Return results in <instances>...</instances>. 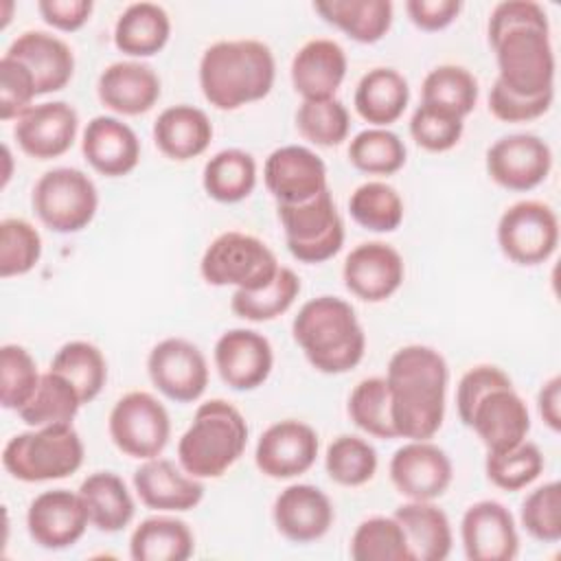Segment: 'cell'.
Masks as SVG:
<instances>
[{
	"label": "cell",
	"instance_id": "obj_9",
	"mask_svg": "<svg viewBox=\"0 0 561 561\" xmlns=\"http://www.w3.org/2000/svg\"><path fill=\"white\" fill-rule=\"evenodd\" d=\"M96 186L79 169L57 167L35 182L33 210L55 232L68 234L85 228L96 215Z\"/></svg>",
	"mask_w": 561,
	"mask_h": 561
},
{
	"label": "cell",
	"instance_id": "obj_39",
	"mask_svg": "<svg viewBox=\"0 0 561 561\" xmlns=\"http://www.w3.org/2000/svg\"><path fill=\"white\" fill-rule=\"evenodd\" d=\"M421 103L443 107L460 118L473 112L478 103V81L476 77L454 64L436 66L434 70L427 72L421 85Z\"/></svg>",
	"mask_w": 561,
	"mask_h": 561
},
{
	"label": "cell",
	"instance_id": "obj_54",
	"mask_svg": "<svg viewBox=\"0 0 561 561\" xmlns=\"http://www.w3.org/2000/svg\"><path fill=\"white\" fill-rule=\"evenodd\" d=\"M502 386H513V381L497 366L480 364V366H473L471 370H467L462 375V379L458 381V390H456V408H458L460 421L465 425H469V419H471V412H473L478 399L482 394H486L489 390L502 388Z\"/></svg>",
	"mask_w": 561,
	"mask_h": 561
},
{
	"label": "cell",
	"instance_id": "obj_50",
	"mask_svg": "<svg viewBox=\"0 0 561 561\" xmlns=\"http://www.w3.org/2000/svg\"><path fill=\"white\" fill-rule=\"evenodd\" d=\"M522 526L530 537L543 543L561 539V484L546 482L530 491L522 502Z\"/></svg>",
	"mask_w": 561,
	"mask_h": 561
},
{
	"label": "cell",
	"instance_id": "obj_32",
	"mask_svg": "<svg viewBox=\"0 0 561 561\" xmlns=\"http://www.w3.org/2000/svg\"><path fill=\"white\" fill-rule=\"evenodd\" d=\"M171 35V20L156 2H134L116 20L114 44L131 57H149L164 48Z\"/></svg>",
	"mask_w": 561,
	"mask_h": 561
},
{
	"label": "cell",
	"instance_id": "obj_5",
	"mask_svg": "<svg viewBox=\"0 0 561 561\" xmlns=\"http://www.w3.org/2000/svg\"><path fill=\"white\" fill-rule=\"evenodd\" d=\"M248 445L243 414L224 399H210L195 410L193 423L178 443L180 467L193 478H219Z\"/></svg>",
	"mask_w": 561,
	"mask_h": 561
},
{
	"label": "cell",
	"instance_id": "obj_24",
	"mask_svg": "<svg viewBox=\"0 0 561 561\" xmlns=\"http://www.w3.org/2000/svg\"><path fill=\"white\" fill-rule=\"evenodd\" d=\"M81 151L94 171L118 178L136 169L140 140L127 123L114 116H94L83 131Z\"/></svg>",
	"mask_w": 561,
	"mask_h": 561
},
{
	"label": "cell",
	"instance_id": "obj_17",
	"mask_svg": "<svg viewBox=\"0 0 561 561\" xmlns=\"http://www.w3.org/2000/svg\"><path fill=\"white\" fill-rule=\"evenodd\" d=\"M263 180L278 204H302L329 188L322 158L300 145L274 149L265 160Z\"/></svg>",
	"mask_w": 561,
	"mask_h": 561
},
{
	"label": "cell",
	"instance_id": "obj_31",
	"mask_svg": "<svg viewBox=\"0 0 561 561\" xmlns=\"http://www.w3.org/2000/svg\"><path fill=\"white\" fill-rule=\"evenodd\" d=\"M410 88L401 72L394 68H373L368 70L355 88V110L375 127H386L394 123L408 107Z\"/></svg>",
	"mask_w": 561,
	"mask_h": 561
},
{
	"label": "cell",
	"instance_id": "obj_52",
	"mask_svg": "<svg viewBox=\"0 0 561 561\" xmlns=\"http://www.w3.org/2000/svg\"><path fill=\"white\" fill-rule=\"evenodd\" d=\"M37 96L35 79L31 70L13 59L2 55L0 59V118L11 121L20 118L31 110V101Z\"/></svg>",
	"mask_w": 561,
	"mask_h": 561
},
{
	"label": "cell",
	"instance_id": "obj_46",
	"mask_svg": "<svg viewBox=\"0 0 561 561\" xmlns=\"http://www.w3.org/2000/svg\"><path fill=\"white\" fill-rule=\"evenodd\" d=\"M296 127L313 145L335 147L348 136L351 118L342 101L320 99V101H302L296 112Z\"/></svg>",
	"mask_w": 561,
	"mask_h": 561
},
{
	"label": "cell",
	"instance_id": "obj_6",
	"mask_svg": "<svg viewBox=\"0 0 561 561\" xmlns=\"http://www.w3.org/2000/svg\"><path fill=\"white\" fill-rule=\"evenodd\" d=\"M83 462V443L72 425H46L13 436L2 449L4 469L22 482L59 480Z\"/></svg>",
	"mask_w": 561,
	"mask_h": 561
},
{
	"label": "cell",
	"instance_id": "obj_36",
	"mask_svg": "<svg viewBox=\"0 0 561 561\" xmlns=\"http://www.w3.org/2000/svg\"><path fill=\"white\" fill-rule=\"evenodd\" d=\"M202 184L215 202H241L254 191L256 162L243 149H221L204 164Z\"/></svg>",
	"mask_w": 561,
	"mask_h": 561
},
{
	"label": "cell",
	"instance_id": "obj_47",
	"mask_svg": "<svg viewBox=\"0 0 561 561\" xmlns=\"http://www.w3.org/2000/svg\"><path fill=\"white\" fill-rule=\"evenodd\" d=\"M486 478L504 491H519L535 482L543 471V456L535 443L522 440L517 447L506 451H489Z\"/></svg>",
	"mask_w": 561,
	"mask_h": 561
},
{
	"label": "cell",
	"instance_id": "obj_58",
	"mask_svg": "<svg viewBox=\"0 0 561 561\" xmlns=\"http://www.w3.org/2000/svg\"><path fill=\"white\" fill-rule=\"evenodd\" d=\"M2 156H4V162H7V169H4V175H2V186H4L9 182V178H11V153H9L7 145L2 147Z\"/></svg>",
	"mask_w": 561,
	"mask_h": 561
},
{
	"label": "cell",
	"instance_id": "obj_48",
	"mask_svg": "<svg viewBox=\"0 0 561 561\" xmlns=\"http://www.w3.org/2000/svg\"><path fill=\"white\" fill-rule=\"evenodd\" d=\"M42 256V237L33 224L20 217L0 221V276L31 272Z\"/></svg>",
	"mask_w": 561,
	"mask_h": 561
},
{
	"label": "cell",
	"instance_id": "obj_34",
	"mask_svg": "<svg viewBox=\"0 0 561 561\" xmlns=\"http://www.w3.org/2000/svg\"><path fill=\"white\" fill-rule=\"evenodd\" d=\"M195 539L191 528L175 517L158 515L140 522L129 539L134 561H184L193 554Z\"/></svg>",
	"mask_w": 561,
	"mask_h": 561
},
{
	"label": "cell",
	"instance_id": "obj_12",
	"mask_svg": "<svg viewBox=\"0 0 561 561\" xmlns=\"http://www.w3.org/2000/svg\"><path fill=\"white\" fill-rule=\"evenodd\" d=\"M151 383L178 403L195 401L208 386V364L204 353L188 340L167 337L147 357Z\"/></svg>",
	"mask_w": 561,
	"mask_h": 561
},
{
	"label": "cell",
	"instance_id": "obj_44",
	"mask_svg": "<svg viewBox=\"0 0 561 561\" xmlns=\"http://www.w3.org/2000/svg\"><path fill=\"white\" fill-rule=\"evenodd\" d=\"M348 160L364 173L390 175L405 164V145L386 127H368L351 140Z\"/></svg>",
	"mask_w": 561,
	"mask_h": 561
},
{
	"label": "cell",
	"instance_id": "obj_16",
	"mask_svg": "<svg viewBox=\"0 0 561 561\" xmlns=\"http://www.w3.org/2000/svg\"><path fill=\"white\" fill-rule=\"evenodd\" d=\"M90 524L85 504L79 493L53 489L39 493L26 511L31 539L48 550H64L77 543Z\"/></svg>",
	"mask_w": 561,
	"mask_h": 561
},
{
	"label": "cell",
	"instance_id": "obj_57",
	"mask_svg": "<svg viewBox=\"0 0 561 561\" xmlns=\"http://www.w3.org/2000/svg\"><path fill=\"white\" fill-rule=\"evenodd\" d=\"M537 405H539V414L543 419V423L552 430L559 432L561 430V377L554 375L550 377L537 397Z\"/></svg>",
	"mask_w": 561,
	"mask_h": 561
},
{
	"label": "cell",
	"instance_id": "obj_28",
	"mask_svg": "<svg viewBox=\"0 0 561 561\" xmlns=\"http://www.w3.org/2000/svg\"><path fill=\"white\" fill-rule=\"evenodd\" d=\"M96 92L110 110L136 116L151 110L160 99V79L147 64L114 61L101 72Z\"/></svg>",
	"mask_w": 561,
	"mask_h": 561
},
{
	"label": "cell",
	"instance_id": "obj_7",
	"mask_svg": "<svg viewBox=\"0 0 561 561\" xmlns=\"http://www.w3.org/2000/svg\"><path fill=\"white\" fill-rule=\"evenodd\" d=\"M274 252L256 237L245 232H224L204 252L199 272L215 287L234 285L254 291L270 285L278 272Z\"/></svg>",
	"mask_w": 561,
	"mask_h": 561
},
{
	"label": "cell",
	"instance_id": "obj_22",
	"mask_svg": "<svg viewBox=\"0 0 561 561\" xmlns=\"http://www.w3.org/2000/svg\"><path fill=\"white\" fill-rule=\"evenodd\" d=\"M77 129V110L66 101H48L26 110L13 127V136L24 153L50 160L72 147Z\"/></svg>",
	"mask_w": 561,
	"mask_h": 561
},
{
	"label": "cell",
	"instance_id": "obj_30",
	"mask_svg": "<svg viewBox=\"0 0 561 561\" xmlns=\"http://www.w3.org/2000/svg\"><path fill=\"white\" fill-rule=\"evenodd\" d=\"M394 519L401 524L412 561H443L451 552V526L438 506L432 502L410 500L394 511Z\"/></svg>",
	"mask_w": 561,
	"mask_h": 561
},
{
	"label": "cell",
	"instance_id": "obj_14",
	"mask_svg": "<svg viewBox=\"0 0 561 561\" xmlns=\"http://www.w3.org/2000/svg\"><path fill=\"white\" fill-rule=\"evenodd\" d=\"M318 434L311 425L287 419L270 425L261 434L254 462L263 476L287 480L311 469L318 458Z\"/></svg>",
	"mask_w": 561,
	"mask_h": 561
},
{
	"label": "cell",
	"instance_id": "obj_56",
	"mask_svg": "<svg viewBox=\"0 0 561 561\" xmlns=\"http://www.w3.org/2000/svg\"><path fill=\"white\" fill-rule=\"evenodd\" d=\"M37 11L50 26L59 31H77L88 22L92 13V2L90 0H39Z\"/></svg>",
	"mask_w": 561,
	"mask_h": 561
},
{
	"label": "cell",
	"instance_id": "obj_40",
	"mask_svg": "<svg viewBox=\"0 0 561 561\" xmlns=\"http://www.w3.org/2000/svg\"><path fill=\"white\" fill-rule=\"evenodd\" d=\"M355 561H412V552L401 524L392 517L364 519L351 539Z\"/></svg>",
	"mask_w": 561,
	"mask_h": 561
},
{
	"label": "cell",
	"instance_id": "obj_26",
	"mask_svg": "<svg viewBox=\"0 0 561 561\" xmlns=\"http://www.w3.org/2000/svg\"><path fill=\"white\" fill-rule=\"evenodd\" d=\"M4 55L22 61L31 70L37 94L66 88L75 72V55L70 46L46 31H26L18 35Z\"/></svg>",
	"mask_w": 561,
	"mask_h": 561
},
{
	"label": "cell",
	"instance_id": "obj_25",
	"mask_svg": "<svg viewBox=\"0 0 561 561\" xmlns=\"http://www.w3.org/2000/svg\"><path fill=\"white\" fill-rule=\"evenodd\" d=\"M134 489L140 502L156 511H191L204 497L199 478L186 476L167 458H149L134 471Z\"/></svg>",
	"mask_w": 561,
	"mask_h": 561
},
{
	"label": "cell",
	"instance_id": "obj_27",
	"mask_svg": "<svg viewBox=\"0 0 561 561\" xmlns=\"http://www.w3.org/2000/svg\"><path fill=\"white\" fill-rule=\"evenodd\" d=\"M346 75V53L333 39H309L291 59V83L302 101L333 99Z\"/></svg>",
	"mask_w": 561,
	"mask_h": 561
},
{
	"label": "cell",
	"instance_id": "obj_20",
	"mask_svg": "<svg viewBox=\"0 0 561 561\" xmlns=\"http://www.w3.org/2000/svg\"><path fill=\"white\" fill-rule=\"evenodd\" d=\"M215 366L232 390H254L272 373L274 353L265 335L252 329H230L215 344Z\"/></svg>",
	"mask_w": 561,
	"mask_h": 561
},
{
	"label": "cell",
	"instance_id": "obj_35",
	"mask_svg": "<svg viewBox=\"0 0 561 561\" xmlns=\"http://www.w3.org/2000/svg\"><path fill=\"white\" fill-rule=\"evenodd\" d=\"M313 9L362 44L379 42L392 24V2L388 0H318Z\"/></svg>",
	"mask_w": 561,
	"mask_h": 561
},
{
	"label": "cell",
	"instance_id": "obj_2",
	"mask_svg": "<svg viewBox=\"0 0 561 561\" xmlns=\"http://www.w3.org/2000/svg\"><path fill=\"white\" fill-rule=\"evenodd\" d=\"M447 379V362L432 346L410 344L390 357L386 381L397 436L427 440L440 430Z\"/></svg>",
	"mask_w": 561,
	"mask_h": 561
},
{
	"label": "cell",
	"instance_id": "obj_43",
	"mask_svg": "<svg viewBox=\"0 0 561 561\" xmlns=\"http://www.w3.org/2000/svg\"><path fill=\"white\" fill-rule=\"evenodd\" d=\"M351 421L375 438H399L390 416V390L386 377L362 379L348 397Z\"/></svg>",
	"mask_w": 561,
	"mask_h": 561
},
{
	"label": "cell",
	"instance_id": "obj_15",
	"mask_svg": "<svg viewBox=\"0 0 561 561\" xmlns=\"http://www.w3.org/2000/svg\"><path fill=\"white\" fill-rule=\"evenodd\" d=\"M451 476L449 456L430 440H410L390 458V480L410 500L432 502L440 497L451 484Z\"/></svg>",
	"mask_w": 561,
	"mask_h": 561
},
{
	"label": "cell",
	"instance_id": "obj_19",
	"mask_svg": "<svg viewBox=\"0 0 561 561\" xmlns=\"http://www.w3.org/2000/svg\"><path fill=\"white\" fill-rule=\"evenodd\" d=\"M403 274L405 267L401 254L383 241L359 243L348 252L342 267L348 291L366 302L390 298L403 283Z\"/></svg>",
	"mask_w": 561,
	"mask_h": 561
},
{
	"label": "cell",
	"instance_id": "obj_8",
	"mask_svg": "<svg viewBox=\"0 0 561 561\" xmlns=\"http://www.w3.org/2000/svg\"><path fill=\"white\" fill-rule=\"evenodd\" d=\"M278 219L287 250L302 263L329 261L344 243V224L329 188L302 204H278Z\"/></svg>",
	"mask_w": 561,
	"mask_h": 561
},
{
	"label": "cell",
	"instance_id": "obj_13",
	"mask_svg": "<svg viewBox=\"0 0 561 561\" xmlns=\"http://www.w3.org/2000/svg\"><path fill=\"white\" fill-rule=\"evenodd\" d=\"M552 169V151L535 134H511L497 138L486 151V173L508 191L539 186Z\"/></svg>",
	"mask_w": 561,
	"mask_h": 561
},
{
	"label": "cell",
	"instance_id": "obj_53",
	"mask_svg": "<svg viewBox=\"0 0 561 561\" xmlns=\"http://www.w3.org/2000/svg\"><path fill=\"white\" fill-rule=\"evenodd\" d=\"M552 96H554V90H548L537 96H517L495 79L489 92V110L497 121L524 123L546 114L552 105Z\"/></svg>",
	"mask_w": 561,
	"mask_h": 561
},
{
	"label": "cell",
	"instance_id": "obj_41",
	"mask_svg": "<svg viewBox=\"0 0 561 561\" xmlns=\"http://www.w3.org/2000/svg\"><path fill=\"white\" fill-rule=\"evenodd\" d=\"M298 291H300V280L296 272L289 267H278L274 280L263 289H254V291L237 289L232 294L230 309L239 318H245L252 322L272 320L285 313L294 305Z\"/></svg>",
	"mask_w": 561,
	"mask_h": 561
},
{
	"label": "cell",
	"instance_id": "obj_11",
	"mask_svg": "<svg viewBox=\"0 0 561 561\" xmlns=\"http://www.w3.org/2000/svg\"><path fill=\"white\" fill-rule=\"evenodd\" d=\"M497 243L504 256L517 265L543 263L557 250L559 219L548 204L522 199L502 213Z\"/></svg>",
	"mask_w": 561,
	"mask_h": 561
},
{
	"label": "cell",
	"instance_id": "obj_10",
	"mask_svg": "<svg viewBox=\"0 0 561 561\" xmlns=\"http://www.w3.org/2000/svg\"><path fill=\"white\" fill-rule=\"evenodd\" d=\"M112 443L127 456L149 460L169 443L171 421L167 408L149 392L134 390L121 397L107 419Z\"/></svg>",
	"mask_w": 561,
	"mask_h": 561
},
{
	"label": "cell",
	"instance_id": "obj_1",
	"mask_svg": "<svg viewBox=\"0 0 561 561\" xmlns=\"http://www.w3.org/2000/svg\"><path fill=\"white\" fill-rule=\"evenodd\" d=\"M489 42L500 68L497 81L508 92L537 96L554 90V50L541 4L530 0L495 4L489 18Z\"/></svg>",
	"mask_w": 561,
	"mask_h": 561
},
{
	"label": "cell",
	"instance_id": "obj_55",
	"mask_svg": "<svg viewBox=\"0 0 561 561\" xmlns=\"http://www.w3.org/2000/svg\"><path fill=\"white\" fill-rule=\"evenodd\" d=\"M462 2L458 0H408L405 11L410 20L423 31H440L449 26L460 13Z\"/></svg>",
	"mask_w": 561,
	"mask_h": 561
},
{
	"label": "cell",
	"instance_id": "obj_33",
	"mask_svg": "<svg viewBox=\"0 0 561 561\" xmlns=\"http://www.w3.org/2000/svg\"><path fill=\"white\" fill-rule=\"evenodd\" d=\"M79 495L85 504L90 524L103 533L123 530L134 517V500L123 478L112 471L90 473L81 482Z\"/></svg>",
	"mask_w": 561,
	"mask_h": 561
},
{
	"label": "cell",
	"instance_id": "obj_18",
	"mask_svg": "<svg viewBox=\"0 0 561 561\" xmlns=\"http://www.w3.org/2000/svg\"><path fill=\"white\" fill-rule=\"evenodd\" d=\"M460 535L465 554L471 561H511L519 550L515 519L495 500L471 504L462 515Z\"/></svg>",
	"mask_w": 561,
	"mask_h": 561
},
{
	"label": "cell",
	"instance_id": "obj_29",
	"mask_svg": "<svg viewBox=\"0 0 561 561\" xmlns=\"http://www.w3.org/2000/svg\"><path fill=\"white\" fill-rule=\"evenodd\" d=\"M213 138V125L204 110L193 105H171L153 123L156 147L171 160H191L204 153Z\"/></svg>",
	"mask_w": 561,
	"mask_h": 561
},
{
	"label": "cell",
	"instance_id": "obj_49",
	"mask_svg": "<svg viewBox=\"0 0 561 561\" xmlns=\"http://www.w3.org/2000/svg\"><path fill=\"white\" fill-rule=\"evenodd\" d=\"M37 364L24 346L4 344L0 348V403L7 410H20L39 383Z\"/></svg>",
	"mask_w": 561,
	"mask_h": 561
},
{
	"label": "cell",
	"instance_id": "obj_45",
	"mask_svg": "<svg viewBox=\"0 0 561 561\" xmlns=\"http://www.w3.org/2000/svg\"><path fill=\"white\" fill-rule=\"evenodd\" d=\"M327 473L333 482L342 486L366 484L377 471V451L375 447L359 436H337L324 456Z\"/></svg>",
	"mask_w": 561,
	"mask_h": 561
},
{
	"label": "cell",
	"instance_id": "obj_42",
	"mask_svg": "<svg viewBox=\"0 0 561 561\" xmlns=\"http://www.w3.org/2000/svg\"><path fill=\"white\" fill-rule=\"evenodd\" d=\"M351 217L373 232H392L403 219V202L386 182H366L348 199Z\"/></svg>",
	"mask_w": 561,
	"mask_h": 561
},
{
	"label": "cell",
	"instance_id": "obj_4",
	"mask_svg": "<svg viewBox=\"0 0 561 561\" xmlns=\"http://www.w3.org/2000/svg\"><path fill=\"white\" fill-rule=\"evenodd\" d=\"M291 333L309 364L327 375L355 368L366 351V335L353 307L337 296L307 300L294 318Z\"/></svg>",
	"mask_w": 561,
	"mask_h": 561
},
{
	"label": "cell",
	"instance_id": "obj_3",
	"mask_svg": "<svg viewBox=\"0 0 561 561\" xmlns=\"http://www.w3.org/2000/svg\"><path fill=\"white\" fill-rule=\"evenodd\" d=\"M274 77V55L259 39H221L199 59V88L217 110H237L267 96Z\"/></svg>",
	"mask_w": 561,
	"mask_h": 561
},
{
	"label": "cell",
	"instance_id": "obj_23",
	"mask_svg": "<svg viewBox=\"0 0 561 561\" xmlns=\"http://www.w3.org/2000/svg\"><path fill=\"white\" fill-rule=\"evenodd\" d=\"M272 515L283 537L296 543H309L331 528L333 504L313 484H289L274 500Z\"/></svg>",
	"mask_w": 561,
	"mask_h": 561
},
{
	"label": "cell",
	"instance_id": "obj_38",
	"mask_svg": "<svg viewBox=\"0 0 561 561\" xmlns=\"http://www.w3.org/2000/svg\"><path fill=\"white\" fill-rule=\"evenodd\" d=\"M50 370L64 375L75 386L81 403H90L92 399H96L107 379V364L103 353L94 344L83 340H72L64 344L55 353Z\"/></svg>",
	"mask_w": 561,
	"mask_h": 561
},
{
	"label": "cell",
	"instance_id": "obj_51",
	"mask_svg": "<svg viewBox=\"0 0 561 561\" xmlns=\"http://www.w3.org/2000/svg\"><path fill=\"white\" fill-rule=\"evenodd\" d=\"M462 129L465 123L460 116L427 103H421L410 118V134L414 142L427 151H447L456 147Z\"/></svg>",
	"mask_w": 561,
	"mask_h": 561
},
{
	"label": "cell",
	"instance_id": "obj_37",
	"mask_svg": "<svg viewBox=\"0 0 561 561\" xmlns=\"http://www.w3.org/2000/svg\"><path fill=\"white\" fill-rule=\"evenodd\" d=\"M81 405L83 403L75 386L64 375L48 370L39 377L33 397L18 410V414L31 427L72 425Z\"/></svg>",
	"mask_w": 561,
	"mask_h": 561
},
{
	"label": "cell",
	"instance_id": "obj_21",
	"mask_svg": "<svg viewBox=\"0 0 561 561\" xmlns=\"http://www.w3.org/2000/svg\"><path fill=\"white\" fill-rule=\"evenodd\" d=\"M469 427H473L489 451H506L526 440L530 414L513 386H502L478 399Z\"/></svg>",
	"mask_w": 561,
	"mask_h": 561
}]
</instances>
